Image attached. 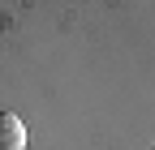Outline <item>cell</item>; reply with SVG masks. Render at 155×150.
Instances as JSON below:
<instances>
[{"mask_svg":"<svg viewBox=\"0 0 155 150\" xmlns=\"http://www.w3.org/2000/svg\"><path fill=\"white\" fill-rule=\"evenodd\" d=\"M0 150H26V124L22 116H0Z\"/></svg>","mask_w":155,"mask_h":150,"instance_id":"6da1fadb","label":"cell"}]
</instances>
